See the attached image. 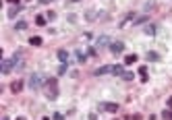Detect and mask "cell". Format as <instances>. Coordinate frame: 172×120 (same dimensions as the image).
<instances>
[{"mask_svg": "<svg viewBox=\"0 0 172 120\" xmlns=\"http://www.w3.org/2000/svg\"><path fill=\"white\" fill-rule=\"evenodd\" d=\"M126 120H141V116H139V114H137V116H129Z\"/></svg>", "mask_w": 172, "mask_h": 120, "instance_id": "obj_23", "label": "cell"}, {"mask_svg": "<svg viewBox=\"0 0 172 120\" xmlns=\"http://www.w3.org/2000/svg\"><path fill=\"white\" fill-rule=\"evenodd\" d=\"M19 12H21V6H12L11 11H9V17H11V19H12V17H17Z\"/></svg>", "mask_w": 172, "mask_h": 120, "instance_id": "obj_12", "label": "cell"}, {"mask_svg": "<svg viewBox=\"0 0 172 120\" xmlns=\"http://www.w3.org/2000/svg\"><path fill=\"white\" fill-rule=\"evenodd\" d=\"M46 97L48 99H56L58 97V83L56 79H50L46 83Z\"/></svg>", "mask_w": 172, "mask_h": 120, "instance_id": "obj_1", "label": "cell"}, {"mask_svg": "<svg viewBox=\"0 0 172 120\" xmlns=\"http://www.w3.org/2000/svg\"><path fill=\"white\" fill-rule=\"evenodd\" d=\"M100 110H104V112H112V114H114L116 110H118V104H112V102H104V104H100Z\"/></svg>", "mask_w": 172, "mask_h": 120, "instance_id": "obj_3", "label": "cell"}, {"mask_svg": "<svg viewBox=\"0 0 172 120\" xmlns=\"http://www.w3.org/2000/svg\"><path fill=\"white\" fill-rule=\"evenodd\" d=\"M42 85H44V77H42V75H37V72H35V75L29 77V87H31L33 91H35V89H40Z\"/></svg>", "mask_w": 172, "mask_h": 120, "instance_id": "obj_2", "label": "cell"}, {"mask_svg": "<svg viewBox=\"0 0 172 120\" xmlns=\"http://www.w3.org/2000/svg\"><path fill=\"white\" fill-rule=\"evenodd\" d=\"M133 77H135V75H133V72H122V79H125V81H131V79H133Z\"/></svg>", "mask_w": 172, "mask_h": 120, "instance_id": "obj_20", "label": "cell"}, {"mask_svg": "<svg viewBox=\"0 0 172 120\" xmlns=\"http://www.w3.org/2000/svg\"><path fill=\"white\" fill-rule=\"evenodd\" d=\"M58 60L67 64V62H69V52H67V50H58Z\"/></svg>", "mask_w": 172, "mask_h": 120, "instance_id": "obj_9", "label": "cell"}, {"mask_svg": "<svg viewBox=\"0 0 172 120\" xmlns=\"http://www.w3.org/2000/svg\"><path fill=\"white\" fill-rule=\"evenodd\" d=\"M15 29H17V31H25V29H27V23H25V21H19V23L15 25Z\"/></svg>", "mask_w": 172, "mask_h": 120, "instance_id": "obj_14", "label": "cell"}, {"mask_svg": "<svg viewBox=\"0 0 172 120\" xmlns=\"http://www.w3.org/2000/svg\"><path fill=\"white\" fill-rule=\"evenodd\" d=\"M21 89H23V83H21V81H12L11 83V91L12 93H21Z\"/></svg>", "mask_w": 172, "mask_h": 120, "instance_id": "obj_8", "label": "cell"}, {"mask_svg": "<svg viewBox=\"0 0 172 120\" xmlns=\"http://www.w3.org/2000/svg\"><path fill=\"white\" fill-rule=\"evenodd\" d=\"M168 106H170V108H172V97H170V99H168Z\"/></svg>", "mask_w": 172, "mask_h": 120, "instance_id": "obj_25", "label": "cell"}, {"mask_svg": "<svg viewBox=\"0 0 172 120\" xmlns=\"http://www.w3.org/2000/svg\"><path fill=\"white\" fill-rule=\"evenodd\" d=\"M112 72H114V75H120V77H122V72H125V68L116 64V66H114V71H112Z\"/></svg>", "mask_w": 172, "mask_h": 120, "instance_id": "obj_19", "label": "cell"}, {"mask_svg": "<svg viewBox=\"0 0 172 120\" xmlns=\"http://www.w3.org/2000/svg\"><path fill=\"white\" fill-rule=\"evenodd\" d=\"M75 56H77V62H81V64H83V62L87 60V56H85V54H83L81 50H77V52H75Z\"/></svg>", "mask_w": 172, "mask_h": 120, "instance_id": "obj_11", "label": "cell"}, {"mask_svg": "<svg viewBox=\"0 0 172 120\" xmlns=\"http://www.w3.org/2000/svg\"><path fill=\"white\" fill-rule=\"evenodd\" d=\"M9 2H12V4H15V2H19V0H9Z\"/></svg>", "mask_w": 172, "mask_h": 120, "instance_id": "obj_26", "label": "cell"}, {"mask_svg": "<svg viewBox=\"0 0 172 120\" xmlns=\"http://www.w3.org/2000/svg\"><path fill=\"white\" fill-rule=\"evenodd\" d=\"M40 2H42V4H48V2H52V0H40Z\"/></svg>", "mask_w": 172, "mask_h": 120, "instance_id": "obj_24", "label": "cell"}, {"mask_svg": "<svg viewBox=\"0 0 172 120\" xmlns=\"http://www.w3.org/2000/svg\"><path fill=\"white\" fill-rule=\"evenodd\" d=\"M108 42H110V37L102 35V37H100V39H98V46H108Z\"/></svg>", "mask_w": 172, "mask_h": 120, "instance_id": "obj_16", "label": "cell"}, {"mask_svg": "<svg viewBox=\"0 0 172 120\" xmlns=\"http://www.w3.org/2000/svg\"><path fill=\"white\" fill-rule=\"evenodd\" d=\"M162 118H164V120H172V112L164 110V112H162Z\"/></svg>", "mask_w": 172, "mask_h": 120, "instance_id": "obj_18", "label": "cell"}, {"mask_svg": "<svg viewBox=\"0 0 172 120\" xmlns=\"http://www.w3.org/2000/svg\"><path fill=\"white\" fill-rule=\"evenodd\" d=\"M110 50H112V54H120V52H125V44L122 42H114L110 46Z\"/></svg>", "mask_w": 172, "mask_h": 120, "instance_id": "obj_5", "label": "cell"}, {"mask_svg": "<svg viewBox=\"0 0 172 120\" xmlns=\"http://www.w3.org/2000/svg\"><path fill=\"white\" fill-rule=\"evenodd\" d=\"M135 19H137V17H135V12H129V15H125V19L120 21V27H126V25H129V21H133V23H135Z\"/></svg>", "mask_w": 172, "mask_h": 120, "instance_id": "obj_7", "label": "cell"}, {"mask_svg": "<svg viewBox=\"0 0 172 120\" xmlns=\"http://www.w3.org/2000/svg\"><path fill=\"white\" fill-rule=\"evenodd\" d=\"M145 33H147V35H153V33H156V25H147V27H145Z\"/></svg>", "mask_w": 172, "mask_h": 120, "instance_id": "obj_17", "label": "cell"}, {"mask_svg": "<svg viewBox=\"0 0 172 120\" xmlns=\"http://www.w3.org/2000/svg\"><path fill=\"white\" fill-rule=\"evenodd\" d=\"M35 23L37 25H46V17H35Z\"/></svg>", "mask_w": 172, "mask_h": 120, "instance_id": "obj_22", "label": "cell"}, {"mask_svg": "<svg viewBox=\"0 0 172 120\" xmlns=\"http://www.w3.org/2000/svg\"><path fill=\"white\" fill-rule=\"evenodd\" d=\"M29 44H31V46H42V37H40V35L31 37V39H29Z\"/></svg>", "mask_w": 172, "mask_h": 120, "instance_id": "obj_13", "label": "cell"}, {"mask_svg": "<svg viewBox=\"0 0 172 120\" xmlns=\"http://www.w3.org/2000/svg\"><path fill=\"white\" fill-rule=\"evenodd\" d=\"M2 120H9V116H4V118H2Z\"/></svg>", "mask_w": 172, "mask_h": 120, "instance_id": "obj_27", "label": "cell"}, {"mask_svg": "<svg viewBox=\"0 0 172 120\" xmlns=\"http://www.w3.org/2000/svg\"><path fill=\"white\" fill-rule=\"evenodd\" d=\"M12 66H15V62H12V58H6V60H2V72H4V75H9Z\"/></svg>", "mask_w": 172, "mask_h": 120, "instance_id": "obj_4", "label": "cell"}, {"mask_svg": "<svg viewBox=\"0 0 172 120\" xmlns=\"http://www.w3.org/2000/svg\"><path fill=\"white\" fill-rule=\"evenodd\" d=\"M137 62V56L135 54H129V56H125V64H135Z\"/></svg>", "mask_w": 172, "mask_h": 120, "instance_id": "obj_10", "label": "cell"}, {"mask_svg": "<svg viewBox=\"0 0 172 120\" xmlns=\"http://www.w3.org/2000/svg\"><path fill=\"white\" fill-rule=\"evenodd\" d=\"M160 56L156 54V52H147V60H158Z\"/></svg>", "mask_w": 172, "mask_h": 120, "instance_id": "obj_21", "label": "cell"}, {"mask_svg": "<svg viewBox=\"0 0 172 120\" xmlns=\"http://www.w3.org/2000/svg\"><path fill=\"white\" fill-rule=\"evenodd\" d=\"M114 71V66H100V68H95V77H100V75H108V72H112Z\"/></svg>", "mask_w": 172, "mask_h": 120, "instance_id": "obj_6", "label": "cell"}, {"mask_svg": "<svg viewBox=\"0 0 172 120\" xmlns=\"http://www.w3.org/2000/svg\"><path fill=\"white\" fill-rule=\"evenodd\" d=\"M139 75H141V81H147V68H145V66L139 68Z\"/></svg>", "mask_w": 172, "mask_h": 120, "instance_id": "obj_15", "label": "cell"}, {"mask_svg": "<svg viewBox=\"0 0 172 120\" xmlns=\"http://www.w3.org/2000/svg\"><path fill=\"white\" fill-rule=\"evenodd\" d=\"M42 120H50V118H42Z\"/></svg>", "mask_w": 172, "mask_h": 120, "instance_id": "obj_28", "label": "cell"}]
</instances>
